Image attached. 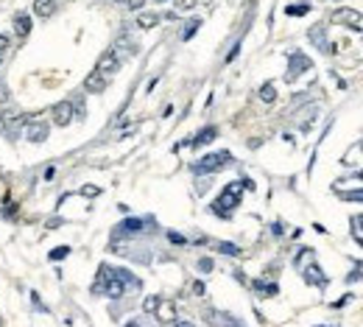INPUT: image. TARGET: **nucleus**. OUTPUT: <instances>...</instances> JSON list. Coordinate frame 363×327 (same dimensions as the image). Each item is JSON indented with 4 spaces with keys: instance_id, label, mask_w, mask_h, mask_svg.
<instances>
[{
    "instance_id": "5701e85b",
    "label": "nucleus",
    "mask_w": 363,
    "mask_h": 327,
    "mask_svg": "<svg viewBox=\"0 0 363 327\" xmlns=\"http://www.w3.org/2000/svg\"><path fill=\"white\" fill-rule=\"evenodd\" d=\"M215 249L221 252V255H232V258H238V255H241V249H238L235 243H229V241H221V243H215Z\"/></svg>"
},
{
    "instance_id": "f8f14e48",
    "label": "nucleus",
    "mask_w": 363,
    "mask_h": 327,
    "mask_svg": "<svg viewBox=\"0 0 363 327\" xmlns=\"http://www.w3.org/2000/svg\"><path fill=\"white\" fill-rule=\"evenodd\" d=\"M361 14H355L352 9H338L335 14H333V23H344V26H352V28H361Z\"/></svg>"
},
{
    "instance_id": "393cba45",
    "label": "nucleus",
    "mask_w": 363,
    "mask_h": 327,
    "mask_svg": "<svg viewBox=\"0 0 363 327\" xmlns=\"http://www.w3.org/2000/svg\"><path fill=\"white\" fill-rule=\"evenodd\" d=\"M310 11V3H302V6H288L285 14H291V17H302V14H307Z\"/></svg>"
},
{
    "instance_id": "58836bf2",
    "label": "nucleus",
    "mask_w": 363,
    "mask_h": 327,
    "mask_svg": "<svg viewBox=\"0 0 363 327\" xmlns=\"http://www.w3.org/2000/svg\"><path fill=\"white\" fill-rule=\"evenodd\" d=\"M271 229H274V235H282V221H274V227H271Z\"/></svg>"
},
{
    "instance_id": "b1692460",
    "label": "nucleus",
    "mask_w": 363,
    "mask_h": 327,
    "mask_svg": "<svg viewBox=\"0 0 363 327\" xmlns=\"http://www.w3.org/2000/svg\"><path fill=\"white\" fill-rule=\"evenodd\" d=\"M344 201H363V190H338Z\"/></svg>"
},
{
    "instance_id": "1a4fd4ad",
    "label": "nucleus",
    "mask_w": 363,
    "mask_h": 327,
    "mask_svg": "<svg viewBox=\"0 0 363 327\" xmlns=\"http://www.w3.org/2000/svg\"><path fill=\"white\" fill-rule=\"evenodd\" d=\"M26 140H28V143H45V140H48V123H42V121L28 123Z\"/></svg>"
},
{
    "instance_id": "4468645a",
    "label": "nucleus",
    "mask_w": 363,
    "mask_h": 327,
    "mask_svg": "<svg viewBox=\"0 0 363 327\" xmlns=\"http://www.w3.org/2000/svg\"><path fill=\"white\" fill-rule=\"evenodd\" d=\"M31 26H34V23H31V17H28L26 11H20L17 17H14V31H17V36H23V39L31 34Z\"/></svg>"
},
{
    "instance_id": "c85d7f7f",
    "label": "nucleus",
    "mask_w": 363,
    "mask_h": 327,
    "mask_svg": "<svg viewBox=\"0 0 363 327\" xmlns=\"http://www.w3.org/2000/svg\"><path fill=\"white\" fill-rule=\"evenodd\" d=\"M156 305H159V296H148V299L143 302V308H146L148 313H154V310H156Z\"/></svg>"
},
{
    "instance_id": "6ab92c4d",
    "label": "nucleus",
    "mask_w": 363,
    "mask_h": 327,
    "mask_svg": "<svg viewBox=\"0 0 363 327\" xmlns=\"http://www.w3.org/2000/svg\"><path fill=\"white\" fill-rule=\"evenodd\" d=\"M115 51H118V56H121V51H123V53H137V42H134L131 36H121Z\"/></svg>"
},
{
    "instance_id": "4be33fe9",
    "label": "nucleus",
    "mask_w": 363,
    "mask_h": 327,
    "mask_svg": "<svg viewBox=\"0 0 363 327\" xmlns=\"http://www.w3.org/2000/svg\"><path fill=\"white\" fill-rule=\"evenodd\" d=\"M201 28V20H187V26H184V31H182V39L187 42V39H193V34Z\"/></svg>"
},
{
    "instance_id": "a19ab883",
    "label": "nucleus",
    "mask_w": 363,
    "mask_h": 327,
    "mask_svg": "<svg viewBox=\"0 0 363 327\" xmlns=\"http://www.w3.org/2000/svg\"><path fill=\"white\" fill-rule=\"evenodd\" d=\"M53 176H56V168H48V171H45V179L51 182V179H53Z\"/></svg>"
},
{
    "instance_id": "2eb2a0df",
    "label": "nucleus",
    "mask_w": 363,
    "mask_h": 327,
    "mask_svg": "<svg viewBox=\"0 0 363 327\" xmlns=\"http://www.w3.org/2000/svg\"><path fill=\"white\" fill-rule=\"evenodd\" d=\"M304 274V280H307V283H313V285H319V288H324V285H327V277L321 274L319 271V266H316V263H313V266H307L302 271Z\"/></svg>"
},
{
    "instance_id": "dca6fc26",
    "label": "nucleus",
    "mask_w": 363,
    "mask_h": 327,
    "mask_svg": "<svg viewBox=\"0 0 363 327\" xmlns=\"http://www.w3.org/2000/svg\"><path fill=\"white\" fill-rule=\"evenodd\" d=\"M56 11V0H34V14L36 17H51Z\"/></svg>"
},
{
    "instance_id": "c03bdc74",
    "label": "nucleus",
    "mask_w": 363,
    "mask_h": 327,
    "mask_svg": "<svg viewBox=\"0 0 363 327\" xmlns=\"http://www.w3.org/2000/svg\"><path fill=\"white\" fill-rule=\"evenodd\" d=\"M355 241H358V243H361V246H363V238H361V235H355Z\"/></svg>"
},
{
    "instance_id": "423d86ee",
    "label": "nucleus",
    "mask_w": 363,
    "mask_h": 327,
    "mask_svg": "<svg viewBox=\"0 0 363 327\" xmlns=\"http://www.w3.org/2000/svg\"><path fill=\"white\" fill-rule=\"evenodd\" d=\"M95 70H101L106 78H112L115 73L121 70V56H118V51H115V48H109V51L101 53V59H98V67Z\"/></svg>"
},
{
    "instance_id": "8fccbe9b",
    "label": "nucleus",
    "mask_w": 363,
    "mask_h": 327,
    "mask_svg": "<svg viewBox=\"0 0 363 327\" xmlns=\"http://www.w3.org/2000/svg\"><path fill=\"white\" fill-rule=\"evenodd\" d=\"M118 3H123V0H118Z\"/></svg>"
},
{
    "instance_id": "a211bd4d",
    "label": "nucleus",
    "mask_w": 363,
    "mask_h": 327,
    "mask_svg": "<svg viewBox=\"0 0 363 327\" xmlns=\"http://www.w3.org/2000/svg\"><path fill=\"white\" fill-rule=\"evenodd\" d=\"M310 39H313V42H316V48H319V51H324V53H330V51H333V48H330V45H327V39H324V28H313V31H310Z\"/></svg>"
},
{
    "instance_id": "2f4dec72",
    "label": "nucleus",
    "mask_w": 363,
    "mask_h": 327,
    "mask_svg": "<svg viewBox=\"0 0 363 327\" xmlns=\"http://www.w3.org/2000/svg\"><path fill=\"white\" fill-rule=\"evenodd\" d=\"M14 213H17V204L3 207V210H0V215H3V218H14Z\"/></svg>"
},
{
    "instance_id": "7c9ffc66",
    "label": "nucleus",
    "mask_w": 363,
    "mask_h": 327,
    "mask_svg": "<svg viewBox=\"0 0 363 327\" xmlns=\"http://www.w3.org/2000/svg\"><path fill=\"white\" fill-rule=\"evenodd\" d=\"M363 229V215H355L352 218V235H358Z\"/></svg>"
},
{
    "instance_id": "473e14b6",
    "label": "nucleus",
    "mask_w": 363,
    "mask_h": 327,
    "mask_svg": "<svg viewBox=\"0 0 363 327\" xmlns=\"http://www.w3.org/2000/svg\"><path fill=\"white\" fill-rule=\"evenodd\" d=\"M193 6H196V0H176V9H193Z\"/></svg>"
},
{
    "instance_id": "9d476101",
    "label": "nucleus",
    "mask_w": 363,
    "mask_h": 327,
    "mask_svg": "<svg viewBox=\"0 0 363 327\" xmlns=\"http://www.w3.org/2000/svg\"><path fill=\"white\" fill-rule=\"evenodd\" d=\"M154 313H156V319H159L162 325H176V308H173L171 302H159Z\"/></svg>"
},
{
    "instance_id": "7ed1b4c3",
    "label": "nucleus",
    "mask_w": 363,
    "mask_h": 327,
    "mask_svg": "<svg viewBox=\"0 0 363 327\" xmlns=\"http://www.w3.org/2000/svg\"><path fill=\"white\" fill-rule=\"evenodd\" d=\"M229 163H232V154H229V151H215V154H207V157H201L199 163H193L190 171L196 173V176H204V173H215V171H221V168H226Z\"/></svg>"
},
{
    "instance_id": "de8ad7c7",
    "label": "nucleus",
    "mask_w": 363,
    "mask_h": 327,
    "mask_svg": "<svg viewBox=\"0 0 363 327\" xmlns=\"http://www.w3.org/2000/svg\"><path fill=\"white\" fill-rule=\"evenodd\" d=\"M232 327H241V325H238V322H235V325H232Z\"/></svg>"
},
{
    "instance_id": "0eeeda50",
    "label": "nucleus",
    "mask_w": 363,
    "mask_h": 327,
    "mask_svg": "<svg viewBox=\"0 0 363 327\" xmlns=\"http://www.w3.org/2000/svg\"><path fill=\"white\" fill-rule=\"evenodd\" d=\"M106 87H109V78H106L101 70H92V73L84 78V90H87V93H95L98 95V93H104Z\"/></svg>"
},
{
    "instance_id": "bb28decb",
    "label": "nucleus",
    "mask_w": 363,
    "mask_h": 327,
    "mask_svg": "<svg viewBox=\"0 0 363 327\" xmlns=\"http://www.w3.org/2000/svg\"><path fill=\"white\" fill-rule=\"evenodd\" d=\"M212 268H215V263H212L210 258H201V260H199V271H201V274H210Z\"/></svg>"
},
{
    "instance_id": "6e6552de",
    "label": "nucleus",
    "mask_w": 363,
    "mask_h": 327,
    "mask_svg": "<svg viewBox=\"0 0 363 327\" xmlns=\"http://www.w3.org/2000/svg\"><path fill=\"white\" fill-rule=\"evenodd\" d=\"M51 112H53V123H56V126H67V123L73 121V115H76V112H73V103H70V101H59V103H56V106L51 109Z\"/></svg>"
},
{
    "instance_id": "72a5a7b5",
    "label": "nucleus",
    "mask_w": 363,
    "mask_h": 327,
    "mask_svg": "<svg viewBox=\"0 0 363 327\" xmlns=\"http://www.w3.org/2000/svg\"><path fill=\"white\" fill-rule=\"evenodd\" d=\"M31 302H34L36 308H39V313H48V308H45L42 299H39V294H31Z\"/></svg>"
},
{
    "instance_id": "e433bc0d",
    "label": "nucleus",
    "mask_w": 363,
    "mask_h": 327,
    "mask_svg": "<svg viewBox=\"0 0 363 327\" xmlns=\"http://www.w3.org/2000/svg\"><path fill=\"white\" fill-rule=\"evenodd\" d=\"M6 48H9V36L0 34V51H6Z\"/></svg>"
},
{
    "instance_id": "f704fd0d",
    "label": "nucleus",
    "mask_w": 363,
    "mask_h": 327,
    "mask_svg": "<svg viewBox=\"0 0 363 327\" xmlns=\"http://www.w3.org/2000/svg\"><path fill=\"white\" fill-rule=\"evenodd\" d=\"M193 294H196V296H204V294H207L204 283H193Z\"/></svg>"
},
{
    "instance_id": "39448f33",
    "label": "nucleus",
    "mask_w": 363,
    "mask_h": 327,
    "mask_svg": "<svg viewBox=\"0 0 363 327\" xmlns=\"http://www.w3.org/2000/svg\"><path fill=\"white\" fill-rule=\"evenodd\" d=\"M26 123H28V115L26 112H17V109H6V112L0 115V126L9 131L11 137H14V134H17Z\"/></svg>"
},
{
    "instance_id": "4c0bfd02",
    "label": "nucleus",
    "mask_w": 363,
    "mask_h": 327,
    "mask_svg": "<svg viewBox=\"0 0 363 327\" xmlns=\"http://www.w3.org/2000/svg\"><path fill=\"white\" fill-rule=\"evenodd\" d=\"M126 3H129V9H140V6H143L146 0H126Z\"/></svg>"
},
{
    "instance_id": "ddd939ff",
    "label": "nucleus",
    "mask_w": 363,
    "mask_h": 327,
    "mask_svg": "<svg viewBox=\"0 0 363 327\" xmlns=\"http://www.w3.org/2000/svg\"><path fill=\"white\" fill-rule=\"evenodd\" d=\"M215 137H218V129H215V126H204V129H201L199 134L190 140V146L193 148H201V146H207V143H212Z\"/></svg>"
},
{
    "instance_id": "09e8293b",
    "label": "nucleus",
    "mask_w": 363,
    "mask_h": 327,
    "mask_svg": "<svg viewBox=\"0 0 363 327\" xmlns=\"http://www.w3.org/2000/svg\"><path fill=\"white\" fill-rule=\"evenodd\" d=\"M0 327H3V319H0Z\"/></svg>"
},
{
    "instance_id": "c9c22d12",
    "label": "nucleus",
    "mask_w": 363,
    "mask_h": 327,
    "mask_svg": "<svg viewBox=\"0 0 363 327\" xmlns=\"http://www.w3.org/2000/svg\"><path fill=\"white\" fill-rule=\"evenodd\" d=\"M9 101V93H6V84H3V78H0V103Z\"/></svg>"
},
{
    "instance_id": "cd10ccee",
    "label": "nucleus",
    "mask_w": 363,
    "mask_h": 327,
    "mask_svg": "<svg viewBox=\"0 0 363 327\" xmlns=\"http://www.w3.org/2000/svg\"><path fill=\"white\" fill-rule=\"evenodd\" d=\"M98 193H101V190H98L95 185H84V188H81V196H87V198H95Z\"/></svg>"
},
{
    "instance_id": "aec40b11",
    "label": "nucleus",
    "mask_w": 363,
    "mask_h": 327,
    "mask_svg": "<svg viewBox=\"0 0 363 327\" xmlns=\"http://www.w3.org/2000/svg\"><path fill=\"white\" fill-rule=\"evenodd\" d=\"M260 98H263L266 103H274V101H277V90H274V84H271V81H266V84L260 87Z\"/></svg>"
},
{
    "instance_id": "79ce46f5",
    "label": "nucleus",
    "mask_w": 363,
    "mask_h": 327,
    "mask_svg": "<svg viewBox=\"0 0 363 327\" xmlns=\"http://www.w3.org/2000/svg\"><path fill=\"white\" fill-rule=\"evenodd\" d=\"M173 327H193V325H190V322H176Z\"/></svg>"
},
{
    "instance_id": "37998d69",
    "label": "nucleus",
    "mask_w": 363,
    "mask_h": 327,
    "mask_svg": "<svg viewBox=\"0 0 363 327\" xmlns=\"http://www.w3.org/2000/svg\"><path fill=\"white\" fill-rule=\"evenodd\" d=\"M126 327H140V322H129V325H126Z\"/></svg>"
},
{
    "instance_id": "c756f323",
    "label": "nucleus",
    "mask_w": 363,
    "mask_h": 327,
    "mask_svg": "<svg viewBox=\"0 0 363 327\" xmlns=\"http://www.w3.org/2000/svg\"><path fill=\"white\" fill-rule=\"evenodd\" d=\"M168 241H171V243H179V246H184V243H187V238H184V235H179V232H168Z\"/></svg>"
},
{
    "instance_id": "20e7f679",
    "label": "nucleus",
    "mask_w": 363,
    "mask_h": 327,
    "mask_svg": "<svg viewBox=\"0 0 363 327\" xmlns=\"http://www.w3.org/2000/svg\"><path fill=\"white\" fill-rule=\"evenodd\" d=\"M313 67V62L304 56L302 51H294L291 56H288V70H285V81L291 84V81H296V78L302 76V73H307V70Z\"/></svg>"
},
{
    "instance_id": "9b49d317",
    "label": "nucleus",
    "mask_w": 363,
    "mask_h": 327,
    "mask_svg": "<svg viewBox=\"0 0 363 327\" xmlns=\"http://www.w3.org/2000/svg\"><path fill=\"white\" fill-rule=\"evenodd\" d=\"M146 229V218H126L121 227H118V235H137Z\"/></svg>"
},
{
    "instance_id": "412c9836",
    "label": "nucleus",
    "mask_w": 363,
    "mask_h": 327,
    "mask_svg": "<svg viewBox=\"0 0 363 327\" xmlns=\"http://www.w3.org/2000/svg\"><path fill=\"white\" fill-rule=\"evenodd\" d=\"M156 23H159V14H140V17H137V28H143V31L154 28Z\"/></svg>"
},
{
    "instance_id": "f3484780",
    "label": "nucleus",
    "mask_w": 363,
    "mask_h": 327,
    "mask_svg": "<svg viewBox=\"0 0 363 327\" xmlns=\"http://www.w3.org/2000/svg\"><path fill=\"white\" fill-rule=\"evenodd\" d=\"M254 291H257L260 296H277L279 285L277 283H260V280H254Z\"/></svg>"
},
{
    "instance_id": "f03ea898",
    "label": "nucleus",
    "mask_w": 363,
    "mask_h": 327,
    "mask_svg": "<svg viewBox=\"0 0 363 327\" xmlns=\"http://www.w3.org/2000/svg\"><path fill=\"white\" fill-rule=\"evenodd\" d=\"M243 188H254V185H251L249 179H246V182H229V185L221 190V196L212 201V207H210V210H212L215 215H221V218H229V215H232V210L241 204Z\"/></svg>"
},
{
    "instance_id": "a878e982",
    "label": "nucleus",
    "mask_w": 363,
    "mask_h": 327,
    "mask_svg": "<svg viewBox=\"0 0 363 327\" xmlns=\"http://www.w3.org/2000/svg\"><path fill=\"white\" fill-rule=\"evenodd\" d=\"M67 255H70V246H59V249H51L48 258H51V260H64Z\"/></svg>"
},
{
    "instance_id": "ea45409f",
    "label": "nucleus",
    "mask_w": 363,
    "mask_h": 327,
    "mask_svg": "<svg viewBox=\"0 0 363 327\" xmlns=\"http://www.w3.org/2000/svg\"><path fill=\"white\" fill-rule=\"evenodd\" d=\"M48 227H51V229L53 227H61V218H48Z\"/></svg>"
},
{
    "instance_id": "a18cd8bd",
    "label": "nucleus",
    "mask_w": 363,
    "mask_h": 327,
    "mask_svg": "<svg viewBox=\"0 0 363 327\" xmlns=\"http://www.w3.org/2000/svg\"><path fill=\"white\" fill-rule=\"evenodd\" d=\"M358 179H363V171H361V173H358Z\"/></svg>"
},
{
    "instance_id": "49530a36",
    "label": "nucleus",
    "mask_w": 363,
    "mask_h": 327,
    "mask_svg": "<svg viewBox=\"0 0 363 327\" xmlns=\"http://www.w3.org/2000/svg\"><path fill=\"white\" fill-rule=\"evenodd\" d=\"M0 62H3V51H0Z\"/></svg>"
},
{
    "instance_id": "f257e3e1",
    "label": "nucleus",
    "mask_w": 363,
    "mask_h": 327,
    "mask_svg": "<svg viewBox=\"0 0 363 327\" xmlns=\"http://www.w3.org/2000/svg\"><path fill=\"white\" fill-rule=\"evenodd\" d=\"M129 288H140V280L126 268H115V266H101L98 268V280H95V294H106L109 299H118Z\"/></svg>"
}]
</instances>
